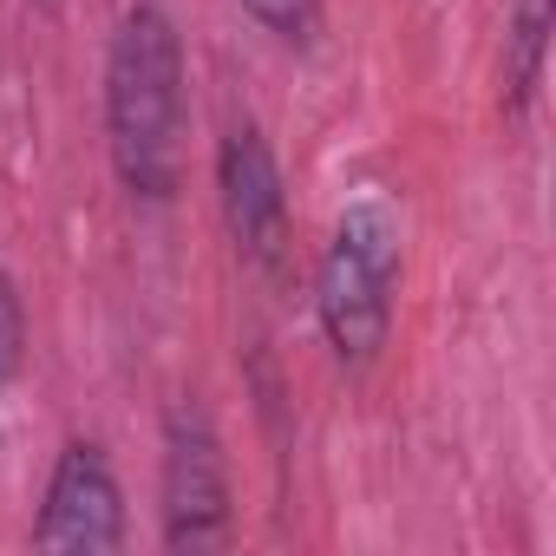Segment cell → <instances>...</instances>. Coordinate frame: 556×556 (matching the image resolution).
I'll return each mask as SVG.
<instances>
[{"label": "cell", "mask_w": 556, "mask_h": 556, "mask_svg": "<svg viewBox=\"0 0 556 556\" xmlns=\"http://www.w3.org/2000/svg\"><path fill=\"white\" fill-rule=\"evenodd\" d=\"M216 197H223V223L236 249L275 275L289 255V190H282V164H275L268 138L249 118L229 125L216 144Z\"/></svg>", "instance_id": "cell-5"}, {"label": "cell", "mask_w": 556, "mask_h": 556, "mask_svg": "<svg viewBox=\"0 0 556 556\" xmlns=\"http://www.w3.org/2000/svg\"><path fill=\"white\" fill-rule=\"evenodd\" d=\"M34 549L53 556H112L125 549V491L99 445L73 439L47 478V504L34 523Z\"/></svg>", "instance_id": "cell-4"}, {"label": "cell", "mask_w": 556, "mask_h": 556, "mask_svg": "<svg viewBox=\"0 0 556 556\" xmlns=\"http://www.w3.org/2000/svg\"><path fill=\"white\" fill-rule=\"evenodd\" d=\"M105 144L131 197L170 203L184 184V40L164 8L138 0L105 53Z\"/></svg>", "instance_id": "cell-1"}, {"label": "cell", "mask_w": 556, "mask_h": 556, "mask_svg": "<svg viewBox=\"0 0 556 556\" xmlns=\"http://www.w3.org/2000/svg\"><path fill=\"white\" fill-rule=\"evenodd\" d=\"M21 361H27V308H21L14 275L0 268V393L21 380Z\"/></svg>", "instance_id": "cell-7"}, {"label": "cell", "mask_w": 556, "mask_h": 556, "mask_svg": "<svg viewBox=\"0 0 556 556\" xmlns=\"http://www.w3.org/2000/svg\"><path fill=\"white\" fill-rule=\"evenodd\" d=\"M40 8H60V0H40Z\"/></svg>", "instance_id": "cell-9"}, {"label": "cell", "mask_w": 556, "mask_h": 556, "mask_svg": "<svg viewBox=\"0 0 556 556\" xmlns=\"http://www.w3.org/2000/svg\"><path fill=\"white\" fill-rule=\"evenodd\" d=\"M543 53H549V0H510V21H504V105L510 112L536 99Z\"/></svg>", "instance_id": "cell-6"}, {"label": "cell", "mask_w": 556, "mask_h": 556, "mask_svg": "<svg viewBox=\"0 0 556 556\" xmlns=\"http://www.w3.org/2000/svg\"><path fill=\"white\" fill-rule=\"evenodd\" d=\"M393 289H400V223L387 203H354L334 223V242L315 268V315L328 328V348L348 367H367L387 348L393 328Z\"/></svg>", "instance_id": "cell-2"}, {"label": "cell", "mask_w": 556, "mask_h": 556, "mask_svg": "<svg viewBox=\"0 0 556 556\" xmlns=\"http://www.w3.org/2000/svg\"><path fill=\"white\" fill-rule=\"evenodd\" d=\"M242 14L262 21L275 40H289V47L315 34V0H242Z\"/></svg>", "instance_id": "cell-8"}, {"label": "cell", "mask_w": 556, "mask_h": 556, "mask_svg": "<svg viewBox=\"0 0 556 556\" xmlns=\"http://www.w3.org/2000/svg\"><path fill=\"white\" fill-rule=\"evenodd\" d=\"M229 543V465L210 413L177 400L164 413V549H223Z\"/></svg>", "instance_id": "cell-3"}]
</instances>
